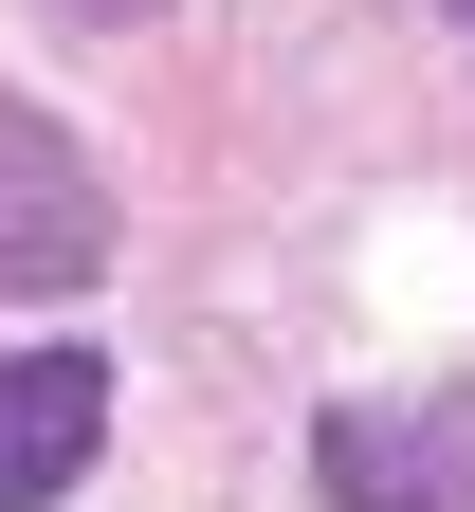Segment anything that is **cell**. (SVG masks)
<instances>
[{"label":"cell","mask_w":475,"mask_h":512,"mask_svg":"<svg viewBox=\"0 0 475 512\" xmlns=\"http://www.w3.org/2000/svg\"><path fill=\"white\" fill-rule=\"evenodd\" d=\"M329 494H348V512H475V421L457 403H348V421H329Z\"/></svg>","instance_id":"3957f363"},{"label":"cell","mask_w":475,"mask_h":512,"mask_svg":"<svg viewBox=\"0 0 475 512\" xmlns=\"http://www.w3.org/2000/svg\"><path fill=\"white\" fill-rule=\"evenodd\" d=\"M92 256H110V183L37 110H0V293H74Z\"/></svg>","instance_id":"6da1fadb"},{"label":"cell","mask_w":475,"mask_h":512,"mask_svg":"<svg viewBox=\"0 0 475 512\" xmlns=\"http://www.w3.org/2000/svg\"><path fill=\"white\" fill-rule=\"evenodd\" d=\"M110 439V366L92 348H19L0 366V512H55Z\"/></svg>","instance_id":"7a4b0ae2"}]
</instances>
